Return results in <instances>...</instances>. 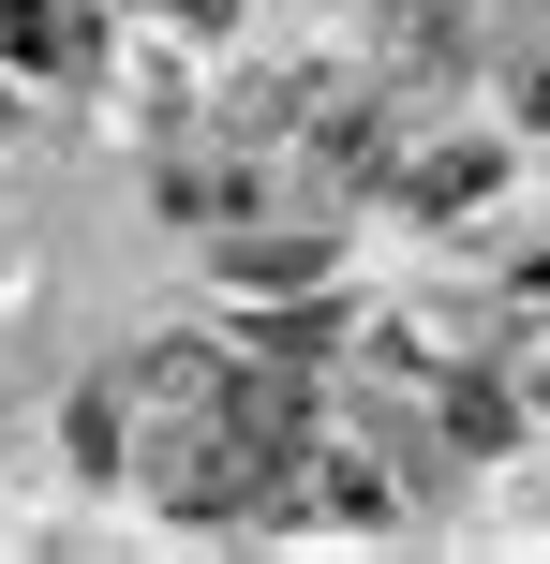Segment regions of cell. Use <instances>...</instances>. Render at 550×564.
I'll use <instances>...</instances> for the list:
<instances>
[{"label":"cell","instance_id":"6da1fadb","mask_svg":"<svg viewBox=\"0 0 550 564\" xmlns=\"http://www.w3.org/2000/svg\"><path fill=\"white\" fill-rule=\"evenodd\" d=\"M89 0H0V75H89Z\"/></svg>","mask_w":550,"mask_h":564},{"label":"cell","instance_id":"7a4b0ae2","mask_svg":"<svg viewBox=\"0 0 550 564\" xmlns=\"http://www.w3.org/2000/svg\"><path fill=\"white\" fill-rule=\"evenodd\" d=\"M208 268H224V297H313V282L343 268V253H327V238H254V224H238Z\"/></svg>","mask_w":550,"mask_h":564},{"label":"cell","instance_id":"3957f363","mask_svg":"<svg viewBox=\"0 0 550 564\" xmlns=\"http://www.w3.org/2000/svg\"><path fill=\"white\" fill-rule=\"evenodd\" d=\"M298 490H313V520H327V535H387V520H402V506H387V460H373V446H313V476H298Z\"/></svg>","mask_w":550,"mask_h":564},{"label":"cell","instance_id":"277c9868","mask_svg":"<svg viewBox=\"0 0 550 564\" xmlns=\"http://www.w3.org/2000/svg\"><path fill=\"white\" fill-rule=\"evenodd\" d=\"M476 178H506V149H492V134H476V149H446V164H432V178H417V224H446V208H462V194H476Z\"/></svg>","mask_w":550,"mask_h":564},{"label":"cell","instance_id":"5b68a950","mask_svg":"<svg viewBox=\"0 0 550 564\" xmlns=\"http://www.w3.org/2000/svg\"><path fill=\"white\" fill-rule=\"evenodd\" d=\"M521 119H550V59H536V75H521Z\"/></svg>","mask_w":550,"mask_h":564}]
</instances>
